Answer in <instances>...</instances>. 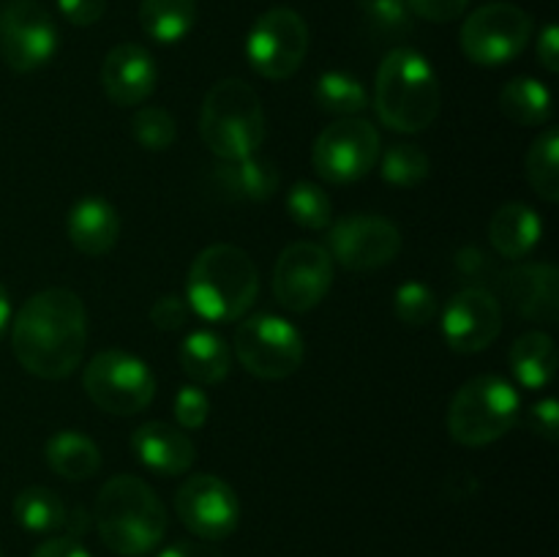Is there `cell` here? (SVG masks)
Returning a JSON list of instances; mask_svg holds the SVG:
<instances>
[{
  "label": "cell",
  "instance_id": "obj_1",
  "mask_svg": "<svg viewBox=\"0 0 559 557\" xmlns=\"http://www.w3.org/2000/svg\"><path fill=\"white\" fill-rule=\"evenodd\" d=\"M85 344L87 311L74 289H41L16 311L11 349L27 375L63 380L80 366Z\"/></svg>",
  "mask_w": 559,
  "mask_h": 557
},
{
  "label": "cell",
  "instance_id": "obj_2",
  "mask_svg": "<svg viewBox=\"0 0 559 557\" xmlns=\"http://www.w3.org/2000/svg\"><path fill=\"white\" fill-rule=\"evenodd\" d=\"M260 293L254 260L233 244H213L194 257L186 276V300L207 322H235L249 315Z\"/></svg>",
  "mask_w": 559,
  "mask_h": 557
},
{
  "label": "cell",
  "instance_id": "obj_3",
  "mask_svg": "<svg viewBox=\"0 0 559 557\" xmlns=\"http://www.w3.org/2000/svg\"><path fill=\"white\" fill-rule=\"evenodd\" d=\"M98 535L115 555L142 557L156 549L167 533V511L156 491L136 475H115L96 497Z\"/></svg>",
  "mask_w": 559,
  "mask_h": 557
},
{
  "label": "cell",
  "instance_id": "obj_4",
  "mask_svg": "<svg viewBox=\"0 0 559 557\" xmlns=\"http://www.w3.org/2000/svg\"><path fill=\"white\" fill-rule=\"evenodd\" d=\"M374 107L382 123L402 134L429 129L440 115V80L418 49L396 47L377 69Z\"/></svg>",
  "mask_w": 559,
  "mask_h": 557
},
{
  "label": "cell",
  "instance_id": "obj_5",
  "mask_svg": "<svg viewBox=\"0 0 559 557\" xmlns=\"http://www.w3.org/2000/svg\"><path fill=\"white\" fill-rule=\"evenodd\" d=\"M200 137L222 162L260 151L265 142V109L254 87L238 76L216 82L202 102Z\"/></svg>",
  "mask_w": 559,
  "mask_h": 557
},
{
  "label": "cell",
  "instance_id": "obj_6",
  "mask_svg": "<svg viewBox=\"0 0 559 557\" xmlns=\"http://www.w3.org/2000/svg\"><path fill=\"white\" fill-rule=\"evenodd\" d=\"M516 388L497 375H480L464 382L448 404V435L469 448L500 440L519 420Z\"/></svg>",
  "mask_w": 559,
  "mask_h": 557
},
{
  "label": "cell",
  "instance_id": "obj_7",
  "mask_svg": "<svg viewBox=\"0 0 559 557\" xmlns=\"http://www.w3.org/2000/svg\"><path fill=\"white\" fill-rule=\"evenodd\" d=\"M82 386L91 402L109 415H136L156 396L151 366L134 353L104 349L85 366Z\"/></svg>",
  "mask_w": 559,
  "mask_h": 557
},
{
  "label": "cell",
  "instance_id": "obj_8",
  "mask_svg": "<svg viewBox=\"0 0 559 557\" xmlns=\"http://www.w3.org/2000/svg\"><path fill=\"white\" fill-rule=\"evenodd\" d=\"M235 355L240 366L262 380H284L304 364V336L276 315H251L235 328Z\"/></svg>",
  "mask_w": 559,
  "mask_h": 557
},
{
  "label": "cell",
  "instance_id": "obj_9",
  "mask_svg": "<svg viewBox=\"0 0 559 557\" xmlns=\"http://www.w3.org/2000/svg\"><path fill=\"white\" fill-rule=\"evenodd\" d=\"M306 52H309V25L298 11L284 5L257 16L246 38L249 66L265 80H289L304 66Z\"/></svg>",
  "mask_w": 559,
  "mask_h": 557
},
{
  "label": "cell",
  "instance_id": "obj_10",
  "mask_svg": "<svg viewBox=\"0 0 559 557\" xmlns=\"http://www.w3.org/2000/svg\"><path fill=\"white\" fill-rule=\"evenodd\" d=\"M380 147V131L369 120L342 118L320 131L311 164L328 183H353L377 167Z\"/></svg>",
  "mask_w": 559,
  "mask_h": 557
},
{
  "label": "cell",
  "instance_id": "obj_11",
  "mask_svg": "<svg viewBox=\"0 0 559 557\" xmlns=\"http://www.w3.org/2000/svg\"><path fill=\"white\" fill-rule=\"evenodd\" d=\"M533 36V20L513 3H486L464 20L459 42L478 66H506L524 52Z\"/></svg>",
  "mask_w": 559,
  "mask_h": 557
},
{
  "label": "cell",
  "instance_id": "obj_12",
  "mask_svg": "<svg viewBox=\"0 0 559 557\" xmlns=\"http://www.w3.org/2000/svg\"><path fill=\"white\" fill-rule=\"evenodd\" d=\"M60 33L52 14L33 0H14L0 11V55L11 71H36L55 58Z\"/></svg>",
  "mask_w": 559,
  "mask_h": 557
},
{
  "label": "cell",
  "instance_id": "obj_13",
  "mask_svg": "<svg viewBox=\"0 0 559 557\" xmlns=\"http://www.w3.org/2000/svg\"><path fill=\"white\" fill-rule=\"evenodd\" d=\"M333 284V257L325 246L298 240L278 254L273 268V295L289 311H311Z\"/></svg>",
  "mask_w": 559,
  "mask_h": 557
},
{
  "label": "cell",
  "instance_id": "obj_14",
  "mask_svg": "<svg viewBox=\"0 0 559 557\" xmlns=\"http://www.w3.org/2000/svg\"><path fill=\"white\" fill-rule=\"evenodd\" d=\"M402 251L396 224L374 213H355L336 222L328 235V254L349 271H374L393 262Z\"/></svg>",
  "mask_w": 559,
  "mask_h": 557
},
{
  "label": "cell",
  "instance_id": "obj_15",
  "mask_svg": "<svg viewBox=\"0 0 559 557\" xmlns=\"http://www.w3.org/2000/svg\"><path fill=\"white\" fill-rule=\"evenodd\" d=\"M175 511L180 522L202 541H224L238 530V495L218 475H191L175 491Z\"/></svg>",
  "mask_w": 559,
  "mask_h": 557
},
{
  "label": "cell",
  "instance_id": "obj_16",
  "mask_svg": "<svg viewBox=\"0 0 559 557\" xmlns=\"http://www.w3.org/2000/svg\"><path fill=\"white\" fill-rule=\"evenodd\" d=\"M502 331V306L495 293L467 287L448 300L442 311V336L448 347L462 355L484 353Z\"/></svg>",
  "mask_w": 559,
  "mask_h": 557
},
{
  "label": "cell",
  "instance_id": "obj_17",
  "mask_svg": "<svg viewBox=\"0 0 559 557\" xmlns=\"http://www.w3.org/2000/svg\"><path fill=\"white\" fill-rule=\"evenodd\" d=\"M158 69L153 55L142 44H115L102 63V87L118 107H136L156 91Z\"/></svg>",
  "mask_w": 559,
  "mask_h": 557
},
{
  "label": "cell",
  "instance_id": "obj_18",
  "mask_svg": "<svg viewBox=\"0 0 559 557\" xmlns=\"http://www.w3.org/2000/svg\"><path fill=\"white\" fill-rule=\"evenodd\" d=\"M502 295L524 320L557 322L559 273L555 265L533 262V265L513 268L502 276Z\"/></svg>",
  "mask_w": 559,
  "mask_h": 557
},
{
  "label": "cell",
  "instance_id": "obj_19",
  "mask_svg": "<svg viewBox=\"0 0 559 557\" xmlns=\"http://www.w3.org/2000/svg\"><path fill=\"white\" fill-rule=\"evenodd\" d=\"M134 459L162 478L183 475L194 464V442L178 426L164 420H147L131 435Z\"/></svg>",
  "mask_w": 559,
  "mask_h": 557
},
{
  "label": "cell",
  "instance_id": "obj_20",
  "mask_svg": "<svg viewBox=\"0 0 559 557\" xmlns=\"http://www.w3.org/2000/svg\"><path fill=\"white\" fill-rule=\"evenodd\" d=\"M69 240L87 257H102L115 249L120 238V216L104 197H82L69 211Z\"/></svg>",
  "mask_w": 559,
  "mask_h": 557
},
{
  "label": "cell",
  "instance_id": "obj_21",
  "mask_svg": "<svg viewBox=\"0 0 559 557\" xmlns=\"http://www.w3.org/2000/svg\"><path fill=\"white\" fill-rule=\"evenodd\" d=\"M540 235H544V222L524 202H506L497 208L489 222L491 246L508 260L527 257L540 244Z\"/></svg>",
  "mask_w": 559,
  "mask_h": 557
},
{
  "label": "cell",
  "instance_id": "obj_22",
  "mask_svg": "<svg viewBox=\"0 0 559 557\" xmlns=\"http://www.w3.org/2000/svg\"><path fill=\"white\" fill-rule=\"evenodd\" d=\"M216 186L233 200L243 202H265L276 194L278 173L267 158L251 156L235 158V162H222L213 173Z\"/></svg>",
  "mask_w": 559,
  "mask_h": 557
},
{
  "label": "cell",
  "instance_id": "obj_23",
  "mask_svg": "<svg viewBox=\"0 0 559 557\" xmlns=\"http://www.w3.org/2000/svg\"><path fill=\"white\" fill-rule=\"evenodd\" d=\"M180 366L197 386H216L229 375L233 353L216 331L197 328L180 342Z\"/></svg>",
  "mask_w": 559,
  "mask_h": 557
},
{
  "label": "cell",
  "instance_id": "obj_24",
  "mask_svg": "<svg viewBox=\"0 0 559 557\" xmlns=\"http://www.w3.org/2000/svg\"><path fill=\"white\" fill-rule=\"evenodd\" d=\"M513 377L527 391H540L557 375V344L546 331H527L513 342L508 353Z\"/></svg>",
  "mask_w": 559,
  "mask_h": 557
},
{
  "label": "cell",
  "instance_id": "obj_25",
  "mask_svg": "<svg viewBox=\"0 0 559 557\" xmlns=\"http://www.w3.org/2000/svg\"><path fill=\"white\" fill-rule=\"evenodd\" d=\"M44 457L52 473L66 481H87L102 467V451L96 442L74 429H63L49 437Z\"/></svg>",
  "mask_w": 559,
  "mask_h": 557
},
{
  "label": "cell",
  "instance_id": "obj_26",
  "mask_svg": "<svg viewBox=\"0 0 559 557\" xmlns=\"http://www.w3.org/2000/svg\"><path fill=\"white\" fill-rule=\"evenodd\" d=\"M197 0H142L140 25L156 44H178L191 33Z\"/></svg>",
  "mask_w": 559,
  "mask_h": 557
},
{
  "label": "cell",
  "instance_id": "obj_27",
  "mask_svg": "<svg viewBox=\"0 0 559 557\" xmlns=\"http://www.w3.org/2000/svg\"><path fill=\"white\" fill-rule=\"evenodd\" d=\"M500 109L511 123L544 126L551 118V93L533 76H513L500 91Z\"/></svg>",
  "mask_w": 559,
  "mask_h": 557
},
{
  "label": "cell",
  "instance_id": "obj_28",
  "mask_svg": "<svg viewBox=\"0 0 559 557\" xmlns=\"http://www.w3.org/2000/svg\"><path fill=\"white\" fill-rule=\"evenodd\" d=\"M66 502L47 486H27L14 497V519L27 533H55L66 524Z\"/></svg>",
  "mask_w": 559,
  "mask_h": 557
},
{
  "label": "cell",
  "instance_id": "obj_29",
  "mask_svg": "<svg viewBox=\"0 0 559 557\" xmlns=\"http://www.w3.org/2000/svg\"><path fill=\"white\" fill-rule=\"evenodd\" d=\"M314 102L322 112L355 118L369 104V93L358 76L347 71H325L314 85Z\"/></svg>",
  "mask_w": 559,
  "mask_h": 557
},
{
  "label": "cell",
  "instance_id": "obj_30",
  "mask_svg": "<svg viewBox=\"0 0 559 557\" xmlns=\"http://www.w3.org/2000/svg\"><path fill=\"white\" fill-rule=\"evenodd\" d=\"M530 186L546 202L559 200V134L557 129H546L535 137L527 153Z\"/></svg>",
  "mask_w": 559,
  "mask_h": 557
},
{
  "label": "cell",
  "instance_id": "obj_31",
  "mask_svg": "<svg viewBox=\"0 0 559 557\" xmlns=\"http://www.w3.org/2000/svg\"><path fill=\"white\" fill-rule=\"evenodd\" d=\"M431 158L413 142H396L380 158V175L391 186H418L429 178Z\"/></svg>",
  "mask_w": 559,
  "mask_h": 557
},
{
  "label": "cell",
  "instance_id": "obj_32",
  "mask_svg": "<svg viewBox=\"0 0 559 557\" xmlns=\"http://www.w3.org/2000/svg\"><path fill=\"white\" fill-rule=\"evenodd\" d=\"M287 213L306 229H325L333 222L331 197L311 180H300L287 191Z\"/></svg>",
  "mask_w": 559,
  "mask_h": 557
},
{
  "label": "cell",
  "instance_id": "obj_33",
  "mask_svg": "<svg viewBox=\"0 0 559 557\" xmlns=\"http://www.w3.org/2000/svg\"><path fill=\"white\" fill-rule=\"evenodd\" d=\"M358 9L377 36L402 38L413 31V11L407 0H358Z\"/></svg>",
  "mask_w": 559,
  "mask_h": 557
},
{
  "label": "cell",
  "instance_id": "obj_34",
  "mask_svg": "<svg viewBox=\"0 0 559 557\" xmlns=\"http://www.w3.org/2000/svg\"><path fill=\"white\" fill-rule=\"evenodd\" d=\"M131 131L134 140L140 142L145 151L162 153L173 147L175 137H178V126L175 118L164 107H140L131 118Z\"/></svg>",
  "mask_w": 559,
  "mask_h": 557
},
{
  "label": "cell",
  "instance_id": "obj_35",
  "mask_svg": "<svg viewBox=\"0 0 559 557\" xmlns=\"http://www.w3.org/2000/svg\"><path fill=\"white\" fill-rule=\"evenodd\" d=\"M393 309H396V317L404 325L420 328L426 325V322L435 320L437 298L426 284L407 282L396 289V295H393Z\"/></svg>",
  "mask_w": 559,
  "mask_h": 557
},
{
  "label": "cell",
  "instance_id": "obj_36",
  "mask_svg": "<svg viewBox=\"0 0 559 557\" xmlns=\"http://www.w3.org/2000/svg\"><path fill=\"white\" fill-rule=\"evenodd\" d=\"M173 413L183 429H202L211 415V399L200 386H183L175 396Z\"/></svg>",
  "mask_w": 559,
  "mask_h": 557
},
{
  "label": "cell",
  "instance_id": "obj_37",
  "mask_svg": "<svg viewBox=\"0 0 559 557\" xmlns=\"http://www.w3.org/2000/svg\"><path fill=\"white\" fill-rule=\"evenodd\" d=\"M189 320V304L180 295H162L151 306V322L158 331H180Z\"/></svg>",
  "mask_w": 559,
  "mask_h": 557
},
{
  "label": "cell",
  "instance_id": "obj_38",
  "mask_svg": "<svg viewBox=\"0 0 559 557\" xmlns=\"http://www.w3.org/2000/svg\"><path fill=\"white\" fill-rule=\"evenodd\" d=\"M409 11L429 22H453L467 11L469 0H407Z\"/></svg>",
  "mask_w": 559,
  "mask_h": 557
},
{
  "label": "cell",
  "instance_id": "obj_39",
  "mask_svg": "<svg viewBox=\"0 0 559 557\" xmlns=\"http://www.w3.org/2000/svg\"><path fill=\"white\" fill-rule=\"evenodd\" d=\"M58 9L71 25L76 27H91L107 11V0H58Z\"/></svg>",
  "mask_w": 559,
  "mask_h": 557
},
{
  "label": "cell",
  "instance_id": "obj_40",
  "mask_svg": "<svg viewBox=\"0 0 559 557\" xmlns=\"http://www.w3.org/2000/svg\"><path fill=\"white\" fill-rule=\"evenodd\" d=\"M530 426H533L535 435H540L544 440L555 442L559 440V404L557 399H540L538 404H533L530 410Z\"/></svg>",
  "mask_w": 559,
  "mask_h": 557
},
{
  "label": "cell",
  "instance_id": "obj_41",
  "mask_svg": "<svg viewBox=\"0 0 559 557\" xmlns=\"http://www.w3.org/2000/svg\"><path fill=\"white\" fill-rule=\"evenodd\" d=\"M31 557H91V552L80 544V538H71V535H58V538H49L33 552Z\"/></svg>",
  "mask_w": 559,
  "mask_h": 557
},
{
  "label": "cell",
  "instance_id": "obj_42",
  "mask_svg": "<svg viewBox=\"0 0 559 557\" xmlns=\"http://www.w3.org/2000/svg\"><path fill=\"white\" fill-rule=\"evenodd\" d=\"M538 60L546 71H551V74H557L559 71V31H557L555 22H549V25L540 31Z\"/></svg>",
  "mask_w": 559,
  "mask_h": 557
},
{
  "label": "cell",
  "instance_id": "obj_43",
  "mask_svg": "<svg viewBox=\"0 0 559 557\" xmlns=\"http://www.w3.org/2000/svg\"><path fill=\"white\" fill-rule=\"evenodd\" d=\"M158 557H224L222 552L205 541H175L167 549L158 552Z\"/></svg>",
  "mask_w": 559,
  "mask_h": 557
},
{
  "label": "cell",
  "instance_id": "obj_44",
  "mask_svg": "<svg viewBox=\"0 0 559 557\" xmlns=\"http://www.w3.org/2000/svg\"><path fill=\"white\" fill-rule=\"evenodd\" d=\"M87 524H91V517H87L85 508H74V511L66 513V535H71V538H80V535L87 533Z\"/></svg>",
  "mask_w": 559,
  "mask_h": 557
},
{
  "label": "cell",
  "instance_id": "obj_45",
  "mask_svg": "<svg viewBox=\"0 0 559 557\" xmlns=\"http://www.w3.org/2000/svg\"><path fill=\"white\" fill-rule=\"evenodd\" d=\"M9 322H11V300H9V293H5V287L0 284V339H3V333L9 331Z\"/></svg>",
  "mask_w": 559,
  "mask_h": 557
},
{
  "label": "cell",
  "instance_id": "obj_46",
  "mask_svg": "<svg viewBox=\"0 0 559 557\" xmlns=\"http://www.w3.org/2000/svg\"><path fill=\"white\" fill-rule=\"evenodd\" d=\"M0 557H3V549H0Z\"/></svg>",
  "mask_w": 559,
  "mask_h": 557
}]
</instances>
